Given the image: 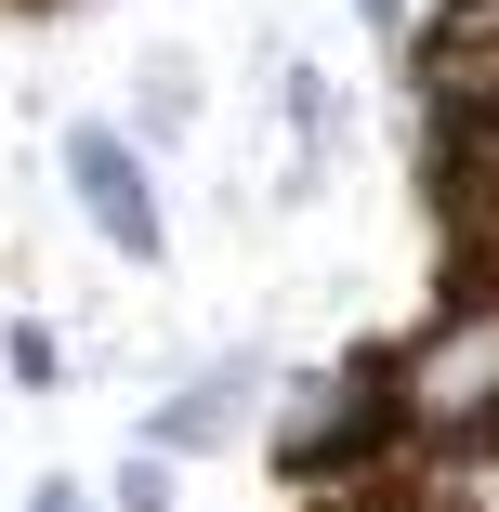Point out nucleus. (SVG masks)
Returning <instances> with one entry per match:
<instances>
[{
  "label": "nucleus",
  "instance_id": "1",
  "mask_svg": "<svg viewBox=\"0 0 499 512\" xmlns=\"http://www.w3.org/2000/svg\"><path fill=\"white\" fill-rule=\"evenodd\" d=\"M381 381H394V434H421V447L499 434V289L473 276L447 316H421L408 342L381 355Z\"/></svg>",
  "mask_w": 499,
  "mask_h": 512
},
{
  "label": "nucleus",
  "instance_id": "2",
  "mask_svg": "<svg viewBox=\"0 0 499 512\" xmlns=\"http://www.w3.org/2000/svg\"><path fill=\"white\" fill-rule=\"evenodd\" d=\"M66 184H79V211H92L106 250H145V263H158V171L132 158V132L79 119V132H66Z\"/></svg>",
  "mask_w": 499,
  "mask_h": 512
},
{
  "label": "nucleus",
  "instance_id": "3",
  "mask_svg": "<svg viewBox=\"0 0 499 512\" xmlns=\"http://www.w3.org/2000/svg\"><path fill=\"white\" fill-rule=\"evenodd\" d=\"M237 407H250V368H211V381H184L158 421H145V447H171V460H197V447H224L237 434Z\"/></svg>",
  "mask_w": 499,
  "mask_h": 512
},
{
  "label": "nucleus",
  "instance_id": "4",
  "mask_svg": "<svg viewBox=\"0 0 499 512\" xmlns=\"http://www.w3.org/2000/svg\"><path fill=\"white\" fill-rule=\"evenodd\" d=\"M106 512H171V447H145V460L106 486Z\"/></svg>",
  "mask_w": 499,
  "mask_h": 512
},
{
  "label": "nucleus",
  "instance_id": "5",
  "mask_svg": "<svg viewBox=\"0 0 499 512\" xmlns=\"http://www.w3.org/2000/svg\"><path fill=\"white\" fill-rule=\"evenodd\" d=\"M0 368H14V381H27V394H40V381H53V368H66V355H53V329H14V342H0Z\"/></svg>",
  "mask_w": 499,
  "mask_h": 512
},
{
  "label": "nucleus",
  "instance_id": "6",
  "mask_svg": "<svg viewBox=\"0 0 499 512\" xmlns=\"http://www.w3.org/2000/svg\"><path fill=\"white\" fill-rule=\"evenodd\" d=\"M355 27H381V40H408V0H342Z\"/></svg>",
  "mask_w": 499,
  "mask_h": 512
},
{
  "label": "nucleus",
  "instance_id": "7",
  "mask_svg": "<svg viewBox=\"0 0 499 512\" xmlns=\"http://www.w3.org/2000/svg\"><path fill=\"white\" fill-rule=\"evenodd\" d=\"M447 27H473V40H499V0H447Z\"/></svg>",
  "mask_w": 499,
  "mask_h": 512
},
{
  "label": "nucleus",
  "instance_id": "8",
  "mask_svg": "<svg viewBox=\"0 0 499 512\" xmlns=\"http://www.w3.org/2000/svg\"><path fill=\"white\" fill-rule=\"evenodd\" d=\"M27 512H106V499H92V486H40Z\"/></svg>",
  "mask_w": 499,
  "mask_h": 512
}]
</instances>
